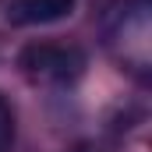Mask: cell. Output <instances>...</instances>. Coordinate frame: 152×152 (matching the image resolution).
<instances>
[{"instance_id":"cell-1","label":"cell","mask_w":152,"mask_h":152,"mask_svg":"<svg viewBox=\"0 0 152 152\" xmlns=\"http://www.w3.org/2000/svg\"><path fill=\"white\" fill-rule=\"evenodd\" d=\"M103 50L142 85L152 78V0H117L99 21Z\"/></svg>"},{"instance_id":"cell-2","label":"cell","mask_w":152,"mask_h":152,"mask_svg":"<svg viewBox=\"0 0 152 152\" xmlns=\"http://www.w3.org/2000/svg\"><path fill=\"white\" fill-rule=\"evenodd\" d=\"M18 67L42 85H75L88 67V57L75 42H28L18 53Z\"/></svg>"},{"instance_id":"cell-3","label":"cell","mask_w":152,"mask_h":152,"mask_svg":"<svg viewBox=\"0 0 152 152\" xmlns=\"http://www.w3.org/2000/svg\"><path fill=\"white\" fill-rule=\"evenodd\" d=\"M78 0H11L4 18L14 28H36V25H57L75 14Z\"/></svg>"},{"instance_id":"cell-4","label":"cell","mask_w":152,"mask_h":152,"mask_svg":"<svg viewBox=\"0 0 152 152\" xmlns=\"http://www.w3.org/2000/svg\"><path fill=\"white\" fill-rule=\"evenodd\" d=\"M0 152H14V110L0 96Z\"/></svg>"},{"instance_id":"cell-5","label":"cell","mask_w":152,"mask_h":152,"mask_svg":"<svg viewBox=\"0 0 152 152\" xmlns=\"http://www.w3.org/2000/svg\"><path fill=\"white\" fill-rule=\"evenodd\" d=\"M71 152H120L117 142H106V138H85V142H78Z\"/></svg>"}]
</instances>
